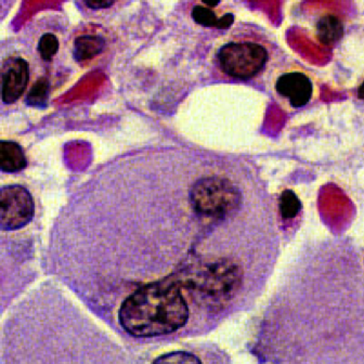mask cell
I'll return each instance as SVG.
<instances>
[{"label":"cell","instance_id":"8","mask_svg":"<svg viewBox=\"0 0 364 364\" xmlns=\"http://www.w3.org/2000/svg\"><path fill=\"white\" fill-rule=\"evenodd\" d=\"M28 165L20 144L14 141H0V169L4 173H18Z\"/></svg>","mask_w":364,"mask_h":364},{"label":"cell","instance_id":"4","mask_svg":"<svg viewBox=\"0 0 364 364\" xmlns=\"http://www.w3.org/2000/svg\"><path fill=\"white\" fill-rule=\"evenodd\" d=\"M268 51L253 41H235L223 46L218 51V62L223 73L237 80H250L264 70Z\"/></svg>","mask_w":364,"mask_h":364},{"label":"cell","instance_id":"18","mask_svg":"<svg viewBox=\"0 0 364 364\" xmlns=\"http://www.w3.org/2000/svg\"><path fill=\"white\" fill-rule=\"evenodd\" d=\"M358 97L362 100H364V82L360 85L359 88H358Z\"/></svg>","mask_w":364,"mask_h":364},{"label":"cell","instance_id":"13","mask_svg":"<svg viewBox=\"0 0 364 364\" xmlns=\"http://www.w3.org/2000/svg\"><path fill=\"white\" fill-rule=\"evenodd\" d=\"M151 364H203L198 355L190 351L176 350L159 355Z\"/></svg>","mask_w":364,"mask_h":364},{"label":"cell","instance_id":"1","mask_svg":"<svg viewBox=\"0 0 364 364\" xmlns=\"http://www.w3.org/2000/svg\"><path fill=\"white\" fill-rule=\"evenodd\" d=\"M190 311L177 279L144 285L130 295L119 312V321L136 338L167 336L187 324Z\"/></svg>","mask_w":364,"mask_h":364},{"label":"cell","instance_id":"12","mask_svg":"<svg viewBox=\"0 0 364 364\" xmlns=\"http://www.w3.org/2000/svg\"><path fill=\"white\" fill-rule=\"evenodd\" d=\"M49 82L47 78H39L26 97V103L30 107H45L48 101Z\"/></svg>","mask_w":364,"mask_h":364},{"label":"cell","instance_id":"11","mask_svg":"<svg viewBox=\"0 0 364 364\" xmlns=\"http://www.w3.org/2000/svg\"><path fill=\"white\" fill-rule=\"evenodd\" d=\"M280 214L284 220H291L299 214L301 210V202L299 196L291 190H284L279 200Z\"/></svg>","mask_w":364,"mask_h":364},{"label":"cell","instance_id":"10","mask_svg":"<svg viewBox=\"0 0 364 364\" xmlns=\"http://www.w3.org/2000/svg\"><path fill=\"white\" fill-rule=\"evenodd\" d=\"M105 46V41L102 37L82 35L75 39L74 58L77 61L94 59L95 57L102 53Z\"/></svg>","mask_w":364,"mask_h":364},{"label":"cell","instance_id":"14","mask_svg":"<svg viewBox=\"0 0 364 364\" xmlns=\"http://www.w3.org/2000/svg\"><path fill=\"white\" fill-rule=\"evenodd\" d=\"M59 50V41L55 35L46 33L39 39L38 51L43 61H50Z\"/></svg>","mask_w":364,"mask_h":364},{"label":"cell","instance_id":"2","mask_svg":"<svg viewBox=\"0 0 364 364\" xmlns=\"http://www.w3.org/2000/svg\"><path fill=\"white\" fill-rule=\"evenodd\" d=\"M179 284L193 291L205 305L218 308L235 297L243 282V270L235 260L219 258L200 264Z\"/></svg>","mask_w":364,"mask_h":364},{"label":"cell","instance_id":"6","mask_svg":"<svg viewBox=\"0 0 364 364\" xmlns=\"http://www.w3.org/2000/svg\"><path fill=\"white\" fill-rule=\"evenodd\" d=\"M30 78L28 63L22 58L6 60L1 70V98L7 105L16 102L26 91Z\"/></svg>","mask_w":364,"mask_h":364},{"label":"cell","instance_id":"17","mask_svg":"<svg viewBox=\"0 0 364 364\" xmlns=\"http://www.w3.org/2000/svg\"><path fill=\"white\" fill-rule=\"evenodd\" d=\"M233 22H235V16H233L232 14H225V16L219 18L217 28H218V30H225V28H230V26H232Z\"/></svg>","mask_w":364,"mask_h":364},{"label":"cell","instance_id":"3","mask_svg":"<svg viewBox=\"0 0 364 364\" xmlns=\"http://www.w3.org/2000/svg\"><path fill=\"white\" fill-rule=\"evenodd\" d=\"M242 196L230 180L221 177L202 178L190 190L192 208L200 216L220 219L240 208Z\"/></svg>","mask_w":364,"mask_h":364},{"label":"cell","instance_id":"7","mask_svg":"<svg viewBox=\"0 0 364 364\" xmlns=\"http://www.w3.org/2000/svg\"><path fill=\"white\" fill-rule=\"evenodd\" d=\"M276 90L281 97L287 98L289 105L296 109L308 105L311 100L314 87L311 80L301 72L285 73L278 78Z\"/></svg>","mask_w":364,"mask_h":364},{"label":"cell","instance_id":"9","mask_svg":"<svg viewBox=\"0 0 364 364\" xmlns=\"http://www.w3.org/2000/svg\"><path fill=\"white\" fill-rule=\"evenodd\" d=\"M344 35V24L338 16L326 14L316 23V37L323 45L336 43Z\"/></svg>","mask_w":364,"mask_h":364},{"label":"cell","instance_id":"16","mask_svg":"<svg viewBox=\"0 0 364 364\" xmlns=\"http://www.w3.org/2000/svg\"><path fill=\"white\" fill-rule=\"evenodd\" d=\"M113 4L114 1L112 0H88L86 1V5L92 10L105 9V8L111 7Z\"/></svg>","mask_w":364,"mask_h":364},{"label":"cell","instance_id":"5","mask_svg":"<svg viewBox=\"0 0 364 364\" xmlns=\"http://www.w3.org/2000/svg\"><path fill=\"white\" fill-rule=\"evenodd\" d=\"M34 216V200L26 188L6 186L0 191V228L5 231L26 227Z\"/></svg>","mask_w":364,"mask_h":364},{"label":"cell","instance_id":"15","mask_svg":"<svg viewBox=\"0 0 364 364\" xmlns=\"http://www.w3.org/2000/svg\"><path fill=\"white\" fill-rule=\"evenodd\" d=\"M192 18L200 26L206 28H216L218 26L219 18L210 8L203 6H196L192 10Z\"/></svg>","mask_w":364,"mask_h":364},{"label":"cell","instance_id":"19","mask_svg":"<svg viewBox=\"0 0 364 364\" xmlns=\"http://www.w3.org/2000/svg\"><path fill=\"white\" fill-rule=\"evenodd\" d=\"M204 4L205 5H208V7H216V6L219 5V1H214V3H213V1H206V0H205Z\"/></svg>","mask_w":364,"mask_h":364}]
</instances>
